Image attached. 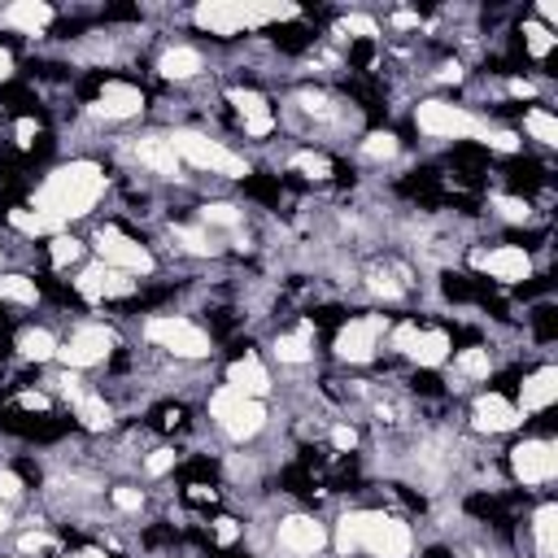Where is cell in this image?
Segmentation results:
<instances>
[{"mask_svg":"<svg viewBox=\"0 0 558 558\" xmlns=\"http://www.w3.org/2000/svg\"><path fill=\"white\" fill-rule=\"evenodd\" d=\"M340 549L366 554V558H405L410 554V527L401 514L388 510H357L349 519H340Z\"/></svg>","mask_w":558,"mask_h":558,"instance_id":"1","label":"cell"},{"mask_svg":"<svg viewBox=\"0 0 558 558\" xmlns=\"http://www.w3.org/2000/svg\"><path fill=\"white\" fill-rule=\"evenodd\" d=\"M105 192V170L92 166V161H74L57 174H48L44 192H39V214L52 218V222H65V218H83Z\"/></svg>","mask_w":558,"mask_h":558,"instance_id":"2","label":"cell"},{"mask_svg":"<svg viewBox=\"0 0 558 558\" xmlns=\"http://www.w3.org/2000/svg\"><path fill=\"white\" fill-rule=\"evenodd\" d=\"M506 475L523 488H545L558 475V449L549 432H523V440L510 445V453L501 458Z\"/></svg>","mask_w":558,"mask_h":558,"instance_id":"3","label":"cell"},{"mask_svg":"<svg viewBox=\"0 0 558 558\" xmlns=\"http://www.w3.org/2000/svg\"><path fill=\"white\" fill-rule=\"evenodd\" d=\"M388 327H392L388 314H349V318L336 327L331 349H336V357L349 362V366H371L375 353L384 349Z\"/></svg>","mask_w":558,"mask_h":558,"instance_id":"4","label":"cell"},{"mask_svg":"<svg viewBox=\"0 0 558 558\" xmlns=\"http://www.w3.org/2000/svg\"><path fill=\"white\" fill-rule=\"evenodd\" d=\"M96 253H100L105 266H118V270H126V275H148V270H157V257L148 253L144 235H140L135 227L118 222V218L96 227Z\"/></svg>","mask_w":558,"mask_h":558,"instance_id":"5","label":"cell"},{"mask_svg":"<svg viewBox=\"0 0 558 558\" xmlns=\"http://www.w3.org/2000/svg\"><path fill=\"white\" fill-rule=\"evenodd\" d=\"M471 266L493 288H519L523 279H532V253L519 244H475Z\"/></svg>","mask_w":558,"mask_h":558,"instance_id":"6","label":"cell"},{"mask_svg":"<svg viewBox=\"0 0 558 558\" xmlns=\"http://www.w3.org/2000/svg\"><path fill=\"white\" fill-rule=\"evenodd\" d=\"M148 340H153L157 349L183 357V362H196V357H205V353L214 349L209 331H205L201 323L183 318V314H161V318H153V323H148Z\"/></svg>","mask_w":558,"mask_h":558,"instance_id":"7","label":"cell"},{"mask_svg":"<svg viewBox=\"0 0 558 558\" xmlns=\"http://www.w3.org/2000/svg\"><path fill=\"white\" fill-rule=\"evenodd\" d=\"M118 353V340L105 323H78L61 344H57V357L74 371H87V366H100Z\"/></svg>","mask_w":558,"mask_h":558,"instance_id":"8","label":"cell"},{"mask_svg":"<svg viewBox=\"0 0 558 558\" xmlns=\"http://www.w3.org/2000/svg\"><path fill=\"white\" fill-rule=\"evenodd\" d=\"M209 410H214L218 427H222L231 440H248V436H257V432L266 427L262 401H257V397H240V392H231L227 384L209 397Z\"/></svg>","mask_w":558,"mask_h":558,"instance_id":"9","label":"cell"},{"mask_svg":"<svg viewBox=\"0 0 558 558\" xmlns=\"http://www.w3.org/2000/svg\"><path fill=\"white\" fill-rule=\"evenodd\" d=\"M170 148L183 157V161H192L196 170H209V174H248V166H244V157H235L231 148H222L218 140H205V135H196V131H174L170 135Z\"/></svg>","mask_w":558,"mask_h":558,"instance_id":"10","label":"cell"},{"mask_svg":"<svg viewBox=\"0 0 558 558\" xmlns=\"http://www.w3.org/2000/svg\"><path fill=\"white\" fill-rule=\"evenodd\" d=\"M558 401V371L549 362H536V366H523L519 384H514V410L523 414V423L549 414Z\"/></svg>","mask_w":558,"mask_h":558,"instance_id":"11","label":"cell"},{"mask_svg":"<svg viewBox=\"0 0 558 558\" xmlns=\"http://www.w3.org/2000/svg\"><path fill=\"white\" fill-rule=\"evenodd\" d=\"M414 126L432 140H471L480 131L475 113H466L462 105H449V100H423L414 109Z\"/></svg>","mask_w":558,"mask_h":558,"instance_id":"12","label":"cell"},{"mask_svg":"<svg viewBox=\"0 0 558 558\" xmlns=\"http://www.w3.org/2000/svg\"><path fill=\"white\" fill-rule=\"evenodd\" d=\"M523 423V414L514 410V401L497 388H484L475 401H471V427L475 432H488V436H501V432H514Z\"/></svg>","mask_w":558,"mask_h":558,"instance_id":"13","label":"cell"},{"mask_svg":"<svg viewBox=\"0 0 558 558\" xmlns=\"http://www.w3.org/2000/svg\"><path fill=\"white\" fill-rule=\"evenodd\" d=\"M275 545H279L283 554H292V558H314V554L327 545V532H323V523L310 519V514H288V519H279Z\"/></svg>","mask_w":558,"mask_h":558,"instance_id":"14","label":"cell"},{"mask_svg":"<svg viewBox=\"0 0 558 558\" xmlns=\"http://www.w3.org/2000/svg\"><path fill=\"white\" fill-rule=\"evenodd\" d=\"M222 384H227L231 392H240V397H262V392L270 388V375H266V366L257 362V353H253L248 344H235Z\"/></svg>","mask_w":558,"mask_h":558,"instance_id":"15","label":"cell"},{"mask_svg":"<svg viewBox=\"0 0 558 558\" xmlns=\"http://www.w3.org/2000/svg\"><path fill=\"white\" fill-rule=\"evenodd\" d=\"M527 545L536 558H554L558 554V506L554 501H541L527 519Z\"/></svg>","mask_w":558,"mask_h":558,"instance_id":"16","label":"cell"},{"mask_svg":"<svg viewBox=\"0 0 558 558\" xmlns=\"http://www.w3.org/2000/svg\"><path fill=\"white\" fill-rule=\"evenodd\" d=\"M131 153H135V161L148 166L153 174H179V153L170 148V135H140V140L131 144Z\"/></svg>","mask_w":558,"mask_h":558,"instance_id":"17","label":"cell"},{"mask_svg":"<svg viewBox=\"0 0 558 558\" xmlns=\"http://www.w3.org/2000/svg\"><path fill=\"white\" fill-rule=\"evenodd\" d=\"M314 323L310 318H301L292 331H279L275 336V357L279 362H288V366H305L310 357H314Z\"/></svg>","mask_w":558,"mask_h":558,"instance_id":"18","label":"cell"},{"mask_svg":"<svg viewBox=\"0 0 558 558\" xmlns=\"http://www.w3.org/2000/svg\"><path fill=\"white\" fill-rule=\"evenodd\" d=\"M13 353L22 357V362H48L52 353H57V336L48 331V327H35V323H26V327H17L13 331Z\"/></svg>","mask_w":558,"mask_h":558,"instance_id":"19","label":"cell"},{"mask_svg":"<svg viewBox=\"0 0 558 558\" xmlns=\"http://www.w3.org/2000/svg\"><path fill=\"white\" fill-rule=\"evenodd\" d=\"M157 70H161V78L187 83V78H196V74L205 70V57H201V48H192V44H179V48H166V52H161Z\"/></svg>","mask_w":558,"mask_h":558,"instance_id":"20","label":"cell"},{"mask_svg":"<svg viewBox=\"0 0 558 558\" xmlns=\"http://www.w3.org/2000/svg\"><path fill=\"white\" fill-rule=\"evenodd\" d=\"M519 126H523V135L536 140L541 148H554V144H558V118H554V109L541 105V100L519 109Z\"/></svg>","mask_w":558,"mask_h":558,"instance_id":"21","label":"cell"},{"mask_svg":"<svg viewBox=\"0 0 558 558\" xmlns=\"http://www.w3.org/2000/svg\"><path fill=\"white\" fill-rule=\"evenodd\" d=\"M0 305H4V310H31V305H39V283H35V275L4 270V275H0Z\"/></svg>","mask_w":558,"mask_h":558,"instance_id":"22","label":"cell"},{"mask_svg":"<svg viewBox=\"0 0 558 558\" xmlns=\"http://www.w3.org/2000/svg\"><path fill=\"white\" fill-rule=\"evenodd\" d=\"M148 427L161 432V436H183V432L192 427V410H187L183 401H157V405L148 410Z\"/></svg>","mask_w":558,"mask_h":558,"instance_id":"23","label":"cell"},{"mask_svg":"<svg viewBox=\"0 0 558 558\" xmlns=\"http://www.w3.org/2000/svg\"><path fill=\"white\" fill-rule=\"evenodd\" d=\"M4 22L35 35V31H48L57 22V9L52 4H13V9H4Z\"/></svg>","mask_w":558,"mask_h":558,"instance_id":"24","label":"cell"},{"mask_svg":"<svg viewBox=\"0 0 558 558\" xmlns=\"http://www.w3.org/2000/svg\"><path fill=\"white\" fill-rule=\"evenodd\" d=\"M270 39H275V48L279 52H310L314 44H318V35H314V26H305V22H279L275 31H270Z\"/></svg>","mask_w":558,"mask_h":558,"instance_id":"25","label":"cell"},{"mask_svg":"<svg viewBox=\"0 0 558 558\" xmlns=\"http://www.w3.org/2000/svg\"><path fill=\"white\" fill-rule=\"evenodd\" d=\"M83 262V240H74V235H52L48 244H44V266L48 270H70V266H78Z\"/></svg>","mask_w":558,"mask_h":558,"instance_id":"26","label":"cell"},{"mask_svg":"<svg viewBox=\"0 0 558 558\" xmlns=\"http://www.w3.org/2000/svg\"><path fill=\"white\" fill-rule=\"evenodd\" d=\"M179 497H183L187 510H218V506H222V488H218V480H183Z\"/></svg>","mask_w":558,"mask_h":558,"instance_id":"27","label":"cell"},{"mask_svg":"<svg viewBox=\"0 0 558 558\" xmlns=\"http://www.w3.org/2000/svg\"><path fill=\"white\" fill-rule=\"evenodd\" d=\"M0 105H4L13 118H39V96H35L26 83H4V87H0Z\"/></svg>","mask_w":558,"mask_h":558,"instance_id":"28","label":"cell"},{"mask_svg":"<svg viewBox=\"0 0 558 558\" xmlns=\"http://www.w3.org/2000/svg\"><path fill=\"white\" fill-rule=\"evenodd\" d=\"M527 327H532L536 344H554L558 340V310H554V301H536L527 310Z\"/></svg>","mask_w":558,"mask_h":558,"instance_id":"29","label":"cell"},{"mask_svg":"<svg viewBox=\"0 0 558 558\" xmlns=\"http://www.w3.org/2000/svg\"><path fill=\"white\" fill-rule=\"evenodd\" d=\"M401 153V140L392 135V131H371L366 140H362V157L366 161H392Z\"/></svg>","mask_w":558,"mask_h":558,"instance_id":"30","label":"cell"},{"mask_svg":"<svg viewBox=\"0 0 558 558\" xmlns=\"http://www.w3.org/2000/svg\"><path fill=\"white\" fill-rule=\"evenodd\" d=\"M174 466H179V449H170V445H157V449H148L144 453V475H174Z\"/></svg>","mask_w":558,"mask_h":558,"instance_id":"31","label":"cell"},{"mask_svg":"<svg viewBox=\"0 0 558 558\" xmlns=\"http://www.w3.org/2000/svg\"><path fill=\"white\" fill-rule=\"evenodd\" d=\"M109 506H113L118 514H140L144 488H135V484H113V488H109Z\"/></svg>","mask_w":558,"mask_h":558,"instance_id":"32","label":"cell"},{"mask_svg":"<svg viewBox=\"0 0 558 558\" xmlns=\"http://www.w3.org/2000/svg\"><path fill=\"white\" fill-rule=\"evenodd\" d=\"M26 493V484H22V475L13 471V466H0V506H9V501H17Z\"/></svg>","mask_w":558,"mask_h":558,"instance_id":"33","label":"cell"},{"mask_svg":"<svg viewBox=\"0 0 558 558\" xmlns=\"http://www.w3.org/2000/svg\"><path fill=\"white\" fill-rule=\"evenodd\" d=\"M9 70H13V57H9V48L0 44V87L9 83Z\"/></svg>","mask_w":558,"mask_h":558,"instance_id":"34","label":"cell"},{"mask_svg":"<svg viewBox=\"0 0 558 558\" xmlns=\"http://www.w3.org/2000/svg\"><path fill=\"white\" fill-rule=\"evenodd\" d=\"M423 558H458V554H453V549H445V545H432Z\"/></svg>","mask_w":558,"mask_h":558,"instance_id":"35","label":"cell"},{"mask_svg":"<svg viewBox=\"0 0 558 558\" xmlns=\"http://www.w3.org/2000/svg\"><path fill=\"white\" fill-rule=\"evenodd\" d=\"M4 527H9V510L0 506V532H4Z\"/></svg>","mask_w":558,"mask_h":558,"instance_id":"36","label":"cell"}]
</instances>
